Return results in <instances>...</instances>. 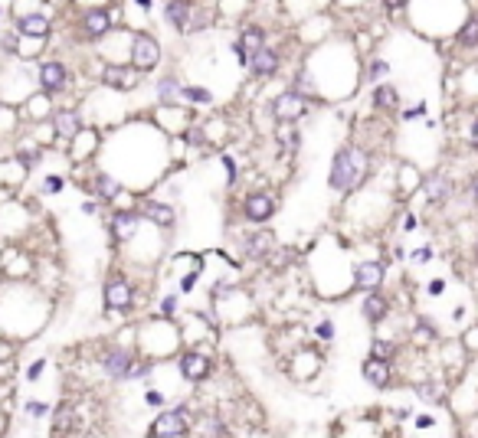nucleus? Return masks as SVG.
I'll return each instance as SVG.
<instances>
[{"mask_svg":"<svg viewBox=\"0 0 478 438\" xmlns=\"http://www.w3.org/2000/svg\"><path fill=\"white\" fill-rule=\"evenodd\" d=\"M10 373H13V364H10V360H7V364H0V379H7Z\"/></svg>","mask_w":478,"mask_h":438,"instance_id":"obj_45","label":"nucleus"},{"mask_svg":"<svg viewBox=\"0 0 478 438\" xmlns=\"http://www.w3.org/2000/svg\"><path fill=\"white\" fill-rule=\"evenodd\" d=\"M17 30L26 33V37H46L50 33V17H43V13H26L17 20Z\"/></svg>","mask_w":478,"mask_h":438,"instance_id":"obj_22","label":"nucleus"},{"mask_svg":"<svg viewBox=\"0 0 478 438\" xmlns=\"http://www.w3.org/2000/svg\"><path fill=\"white\" fill-rule=\"evenodd\" d=\"M361 314H364V321H370V324L387 321V314H390V298L380 295V291H370L364 298V304H361Z\"/></svg>","mask_w":478,"mask_h":438,"instance_id":"obj_13","label":"nucleus"},{"mask_svg":"<svg viewBox=\"0 0 478 438\" xmlns=\"http://www.w3.org/2000/svg\"><path fill=\"white\" fill-rule=\"evenodd\" d=\"M138 226H141L138 213H131V210H118L115 219H112V236L118 239V242H128V239H135Z\"/></svg>","mask_w":478,"mask_h":438,"instance_id":"obj_15","label":"nucleus"},{"mask_svg":"<svg viewBox=\"0 0 478 438\" xmlns=\"http://www.w3.org/2000/svg\"><path fill=\"white\" fill-rule=\"evenodd\" d=\"M315 337L318 340H334V321H331V317H325V321H318L315 324Z\"/></svg>","mask_w":478,"mask_h":438,"instance_id":"obj_33","label":"nucleus"},{"mask_svg":"<svg viewBox=\"0 0 478 438\" xmlns=\"http://www.w3.org/2000/svg\"><path fill=\"white\" fill-rule=\"evenodd\" d=\"M278 210V197L269 193V190H259V193H249L246 203H242V216L249 223H269Z\"/></svg>","mask_w":478,"mask_h":438,"instance_id":"obj_4","label":"nucleus"},{"mask_svg":"<svg viewBox=\"0 0 478 438\" xmlns=\"http://www.w3.org/2000/svg\"><path fill=\"white\" fill-rule=\"evenodd\" d=\"M102 82L128 92V88H135L141 82V72L138 69H128V66H105V69H102Z\"/></svg>","mask_w":478,"mask_h":438,"instance_id":"obj_10","label":"nucleus"},{"mask_svg":"<svg viewBox=\"0 0 478 438\" xmlns=\"http://www.w3.org/2000/svg\"><path fill=\"white\" fill-rule=\"evenodd\" d=\"M269 112H272V118L278 125H298V118L308 112V99H302L295 88H289V92H282V95L272 99Z\"/></svg>","mask_w":478,"mask_h":438,"instance_id":"obj_2","label":"nucleus"},{"mask_svg":"<svg viewBox=\"0 0 478 438\" xmlns=\"http://www.w3.org/2000/svg\"><path fill=\"white\" fill-rule=\"evenodd\" d=\"M459 43H462V46H478V17H468L466 23H462Z\"/></svg>","mask_w":478,"mask_h":438,"instance_id":"obj_29","label":"nucleus"},{"mask_svg":"<svg viewBox=\"0 0 478 438\" xmlns=\"http://www.w3.org/2000/svg\"><path fill=\"white\" fill-rule=\"evenodd\" d=\"M278 66H282V56L272 46H262V50H256L249 56V72L256 79H272L278 72Z\"/></svg>","mask_w":478,"mask_h":438,"instance_id":"obj_8","label":"nucleus"},{"mask_svg":"<svg viewBox=\"0 0 478 438\" xmlns=\"http://www.w3.org/2000/svg\"><path fill=\"white\" fill-rule=\"evenodd\" d=\"M472 200H475V206H478V177H475V183H472Z\"/></svg>","mask_w":478,"mask_h":438,"instance_id":"obj_48","label":"nucleus"},{"mask_svg":"<svg viewBox=\"0 0 478 438\" xmlns=\"http://www.w3.org/2000/svg\"><path fill=\"white\" fill-rule=\"evenodd\" d=\"M157 63H161V43L151 33H138V37L131 39V69H138L144 75V72H151Z\"/></svg>","mask_w":478,"mask_h":438,"instance_id":"obj_3","label":"nucleus"},{"mask_svg":"<svg viewBox=\"0 0 478 438\" xmlns=\"http://www.w3.org/2000/svg\"><path fill=\"white\" fill-rule=\"evenodd\" d=\"M370 357H374V360H383V364H390L393 344L390 340H374V344H370Z\"/></svg>","mask_w":478,"mask_h":438,"instance_id":"obj_31","label":"nucleus"},{"mask_svg":"<svg viewBox=\"0 0 478 438\" xmlns=\"http://www.w3.org/2000/svg\"><path fill=\"white\" fill-rule=\"evenodd\" d=\"M73 422H76L73 409H59V412H56V438H66V432L73 428Z\"/></svg>","mask_w":478,"mask_h":438,"instance_id":"obj_30","label":"nucleus"},{"mask_svg":"<svg viewBox=\"0 0 478 438\" xmlns=\"http://www.w3.org/2000/svg\"><path fill=\"white\" fill-rule=\"evenodd\" d=\"M95 190H99L102 200H115L122 193V183L115 180V174H99L95 177Z\"/></svg>","mask_w":478,"mask_h":438,"instance_id":"obj_27","label":"nucleus"},{"mask_svg":"<svg viewBox=\"0 0 478 438\" xmlns=\"http://www.w3.org/2000/svg\"><path fill=\"white\" fill-rule=\"evenodd\" d=\"M387 75H390V63H387V59H374V63L367 66V79H370V82L387 79Z\"/></svg>","mask_w":478,"mask_h":438,"instance_id":"obj_32","label":"nucleus"},{"mask_svg":"<svg viewBox=\"0 0 478 438\" xmlns=\"http://www.w3.org/2000/svg\"><path fill=\"white\" fill-rule=\"evenodd\" d=\"M180 92H184V86H180L177 75H164L161 82H157V99H161L164 105H177V101H180Z\"/></svg>","mask_w":478,"mask_h":438,"instance_id":"obj_23","label":"nucleus"},{"mask_svg":"<svg viewBox=\"0 0 478 438\" xmlns=\"http://www.w3.org/2000/svg\"><path fill=\"white\" fill-rule=\"evenodd\" d=\"M462 347H466L468 353H472V350H478V327H472V330H468V334H466V340H462Z\"/></svg>","mask_w":478,"mask_h":438,"instance_id":"obj_36","label":"nucleus"},{"mask_svg":"<svg viewBox=\"0 0 478 438\" xmlns=\"http://www.w3.org/2000/svg\"><path fill=\"white\" fill-rule=\"evenodd\" d=\"M383 275H387V268H383V262H361L354 265V288L357 291H380V285H383Z\"/></svg>","mask_w":478,"mask_h":438,"instance_id":"obj_6","label":"nucleus"},{"mask_svg":"<svg viewBox=\"0 0 478 438\" xmlns=\"http://www.w3.org/2000/svg\"><path fill=\"white\" fill-rule=\"evenodd\" d=\"M144 399L151 402V406H161V402H164V396H161V392H148V396H144Z\"/></svg>","mask_w":478,"mask_h":438,"instance_id":"obj_46","label":"nucleus"},{"mask_svg":"<svg viewBox=\"0 0 478 438\" xmlns=\"http://www.w3.org/2000/svg\"><path fill=\"white\" fill-rule=\"evenodd\" d=\"M413 259H416V262H429V259H432V249H429V246H419Z\"/></svg>","mask_w":478,"mask_h":438,"instance_id":"obj_38","label":"nucleus"},{"mask_svg":"<svg viewBox=\"0 0 478 438\" xmlns=\"http://www.w3.org/2000/svg\"><path fill=\"white\" fill-rule=\"evenodd\" d=\"M131 301H135V291H131V285H128L125 278H108V285H105V304L112 311H128Z\"/></svg>","mask_w":478,"mask_h":438,"instance_id":"obj_9","label":"nucleus"},{"mask_svg":"<svg viewBox=\"0 0 478 438\" xmlns=\"http://www.w3.org/2000/svg\"><path fill=\"white\" fill-rule=\"evenodd\" d=\"M174 314H177V298L167 295V298L161 301V317H174Z\"/></svg>","mask_w":478,"mask_h":438,"instance_id":"obj_35","label":"nucleus"},{"mask_svg":"<svg viewBox=\"0 0 478 438\" xmlns=\"http://www.w3.org/2000/svg\"><path fill=\"white\" fill-rule=\"evenodd\" d=\"M472 148L478 150V121H475V125H472Z\"/></svg>","mask_w":478,"mask_h":438,"instance_id":"obj_47","label":"nucleus"},{"mask_svg":"<svg viewBox=\"0 0 478 438\" xmlns=\"http://www.w3.org/2000/svg\"><path fill=\"white\" fill-rule=\"evenodd\" d=\"M141 213L148 216L154 226H174V219H177V213H174V206H167V203H161V200H148L144 206H141Z\"/></svg>","mask_w":478,"mask_h":438,"instance_id":"obj_18","label":"nucleus"},{"mask_svg":"<svg viewBox=\"0 0 478 438\" xmlns=\"http://www.w3.org/2000/svg\"><path fill=\"white\" fill-rule=\"evenodd\" d=\"M416 392H419L423 399H429V402H436V399H439V389L432 386V383H429V386H426V383H419V386H416Z\"/></svg>","mask_w":478,"mask_h":438,"instance_id":"obj_34","label":"nucleus"},{"mask_svg":"<svg viewBox=\"0 0 478 438\" xmlns=\"http://www.w3.org/2000/svg\"><path fill=\"white\" fill-rule=\"evenodd\" d=\"M187 435V415L180 409H164L151 426V438H184Z\"/></svg>","mask_w":478,"mask_h":438,"instance_id":"obj_5","label":"nucleus"},{"mask_svg":"<svg viewBox=\"0 0 478 438\" xmlns=\"http://www.w3.org/2000/svg\"><path fill=\"white\" fill-rule=\"evenodd\" d=\"M210 357H203L200 350H187L180 357V376L187 379V383H203L207 376H210Z\"/></svg>","mask_w":478,"mask_h":438,"instance_id":"obj_7","label":"nucleus"},{"mask_svg":"<svg viewBox=\"0 0 478 438\" xmlns=\"http://www.w3.org/2000/svg\"><path fill=\"white\" fill-rule=\"evenodd\" d=\"M52 128H56V135H63V138H76L79 131H82V121H79L76 112H59Z\"/></svg>","mask_w":478,"mask_h":438,"instance_id":"obj_24","label":"nucleus"},{"mask_svg":"<svg viewBox=\"0 0 478 438\" xmlns=\"http://www.w3.org/2000/svg\"><path fill=\"white\" fill-rule=\"evenodd\" d=\"M426 112V105H416V108H410V112H403V118H416V115Z\"/></svg>","mask_w":478,"mask_h":438,"instance_id":"obj_44","label":"nucleus"},{"mask_svg":"<svg viewBox=\"0 0 478 438\" xmlns=\"http://www.w3.org/2000/svg\"><path fill=\"white\" fill-rule=\"evenodd\" d=\"M190 17H193V3H184V0L164 3V20L174 26V30H180V33L190 30Z\"/></svg>","mask_w":478,"mask_h":438,"instance_id":"obj_14","label":"nucleus"},{"mask_svg":"<svg viewBox=\"0 0 478 438\" xmlns=\"http://www.w3.org/2000/svg\"><path fill=\"white\" fill-rule=\"evenodd\" d=\"M39 86L46 92H59L66 86V66L63 63H43L39 66Z\"/></svg>","mask_w":478,"mask_h":438,"instance_id":"obj_17","label":"nucleus"},{"mask_svg":"<svg viewBox=\"0 0 478 438\" xmlns=\"http://www.w3.org/2000/svg\"><path fill=\"white\" fill-rule=\"evenodd\" d=\"M367 174H370V154L364 148H357V144H347L331 161L327 187L334 190V193H354V190H361Z\"/></svg>","mask_w":478,"mask_h":438,"instance_id":"obj_1","label":"nucleus"},{"mask_svg":"<svg viewBox=\"0 0 478 438\" xmlns=\"http://www.w3.org/2000/svg\"><path fill=\"white\" fill-rule=\"evenodd\" d=\"M26 412L30 415H46V406H43V402H26Z\"/></svg>","mask_w":478,"mask_h":438,"instance_id":"obj_39","label":"nucleus"},{"mask_svg":"<svg viewBox=\"0 0 478 438\" xmlns=\"http://www.w3.org/2000/svg\"><path fill=\"white\" fill-rule=\"evenodd\" d=\"M102 366H105V373L112 376V379H128L131 376V366H135V357L128 350H108L102 357Z\"/></svg>","mask_w":478,"mask_h":438,"instance_id":"obj_11","label":"nucleus"},{"mask_svg":"<svg viewBox=\"0 0 478 438\" xmlns=\"http://www.w3.org/2000/svg\"><path fill=\"white\" fill-rule=\"evenodd\" d=\"M423 197H426V203H432V206H439V203H446L449 197H452V180H449V174H432L423 183Z\"/></svg>","mask_w":478,"mask_h":438,"instance_id":"obj_12","label":"nucleus"},{"mask_svg":"<svg viewBox=\"0 0 478 438\" xmlns=\"http://www.w3.org/2000/svg\"><path fill=\"white\" fill-rule=\"evenodd\" d=\"M43 366H46V364H43V360H37V364L30 366V373H26V376H30V379H37V376L43 373Z\"/></svg>","mask_w":478,"mask_h":438,"instance_id":"obj_43","label":"nucleus"},{"mask_svg":"<svg viewBox=\"0 0 478 438\" xmlns=\"http://www.w3.org/2000/svg\"><path fill=\"white\" fill-rule=\"evenodd\" d=\"M46 190H50V193L63 190V180H59V177H46Z\"/></svg>","mask_w":478,"mask_h":438,"instance_id":"obj_41","label":"nucleus"},{"mask_svg":"<svg viewBox=\"0 0 478 438\" xmlns=\"http://www.w3.org/2000/svg\"><path fill=\"white\" fill-rule=\"evenodd\" d=\"M242 249H246V255H252V259H262V255H269V252L276 249V236H272V232H252V236H246Z\"/></svg>","mask_w":478,"mask_h":438,"instance_id":"obj_20","label":"nucleus"},{"mask_svg":"<svg viewBox=\"0 0 478 438\" xmlns=\"http://www.w3.org/2000/svg\"><path fill=\"white\" fill-rule=\"evenodd\" d=\"M112 23H115L112 10H88L86 17H82V26H86L88 37H105Z\"/></svg>","mask_w":478,"mask_h":438,"instance_id":"obj_19","label":"nucleus"},{"mask_svg":"<svg viewBox=\"0 0 478 438\" xmlns=\"http://www.w3.org/2000/svg\"><path fill=\"white\" fill-rule=\"evenodd\" d=\"M436 422H432V415H416V428H432Z\"/></svg>","mask_w":478,"mask_h":438,"instance_id":"obj_40","label":"nucleus"},{"mask_svg":"<svg viewBox=\"0 0 478 438\" xmlns=\"http://www.w3.org/2000/svg\"><path fill=\"white\" fill-rule=\"evenodd\" d=\"M374 105L390 112V108H396V105H400V92H396L393 86H377V88H374Z\"/></svg>","mask_w":478,"mask_h":438,"instance_id":"obj_26","label":"nucleus"},{"mask_svg":"<svg viewBox=\"0 0 478 438\" xmlns=\"http://www.w3.org/2000/svg\"><path fill=\"white\" fill-rule=\"evenodd\" d=\"M361 373H364V383H370V386H377V389H387V386H390V379H393L390 364L374 360V357H370V360L361 366Z\"/></svg>","mask_w":478,"mask_h":438,"instance_id":"obj_16","label":"nucleus"},{"mask_svg":"<svg viewBox=\"0 0 478 438\" xmlns=\"http://www.w3.org/2000/svg\"><path fill=\"white\" fill-rule=\"evenodd\" d=\"M403 229H406V232H413V229H416V216L413 213L403 216Z\"/></svg>","mask_w":478,"mask_h":438,"instance_id":"obj_42","label":"nucleus"},{"mask_svg":"<svg viewBox=\"0 0 478 438\" xmlns=\"http://www.w3.org/2000/svg\"><path fill=\"white\" fill-rule=\"evenodd\" d=\"M180 99H187L190 105H210V101H213V92L207 86H187L180 92Z\"/></svg>","mask_w":478,"mask_h":438,"instance_id":"obj_28","label":"nucleus"},{"mask_svg":"<svg viewBox=\"0 0 478 438\" xmlns=\"http://www.w3.org/2000/svg\"><path fill=\"white\" fill-rule=\"evenodd\" d=\"M236 43L252 56L256 50H262V46H265V30H262V26H256V23H242Z\"/></svg>","mask_w":478,"mask_h":438,"instance_id":"obj_21","label":"nucleus"},{"mask_svg":"<svg viewBox=\"0 0 478 438\" xmlns=\"http://www.w3.org/2000/svg\"><path fill=\"white\" fill-rule=\"evenodd\" d=\"M276 141L285 150H298L302 148V131H298V125H278L276 128Z\"/></svg>","mask_w":478,"mask_h":438,"instance_id":"obj_25","label":"nucleus"},{"mask_svg":"<svg viewBox=\"0 0 478 438\" xmlns=\"http://www.w3.org/2000/svg\"><path fill=\"white\" fill-rule=\"evenodd\" d=\"M426 291L429 295H442V291H446V281H442V278H432V281L426 285Z\"/></svg>","mask_w":478,"mask_h":438,"instance_id":"obj_37","label":"nucleus"}]
</instances>
